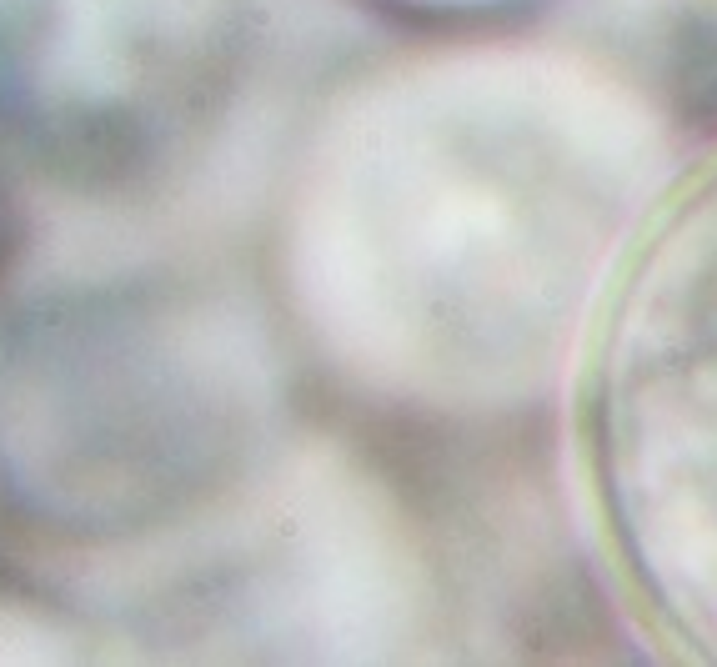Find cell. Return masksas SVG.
Listing matches in <instances>:
<instances>
[{"label":"cell","instance_id":"obj_1","mask_svg":"<svg viewBox=\"0 0 717 667\" xmlns=\"http://www.w3.org/2000/svg\"><path fill=\"white\" fill-rule=\"evenodd\" d=\"M582 467L647 627L717 662V161L647 221L607 286Z\"/></svg>","mask_w":717,"mask_h":667},{"label":"cell","instance_id":"obj_2","mask_svg":"<svg viewBox=\"0 0 717 667\" xmlns=\"http://www.w3.org/2000/svg\"><path fill=\"white\" fill-rule=\"evenodd\" d=\"M376 5H396L411 15H472V10H502L517 0H376Z\"/></svg>","mask_w":717,"mask_h":667}]
</instances>
